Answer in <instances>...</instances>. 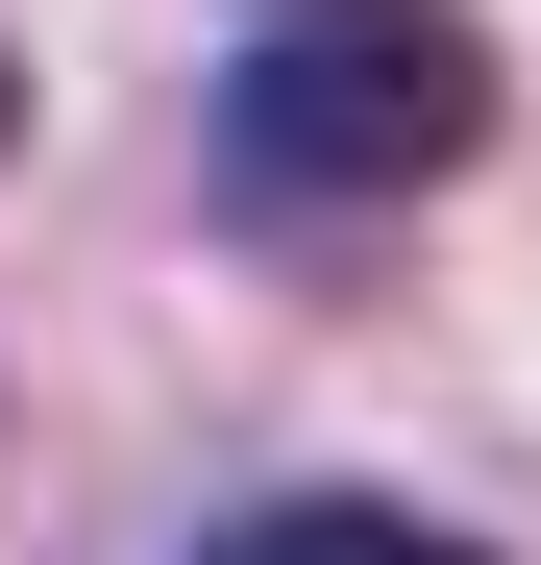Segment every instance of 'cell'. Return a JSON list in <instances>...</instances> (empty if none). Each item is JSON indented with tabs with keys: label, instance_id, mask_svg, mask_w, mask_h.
<instances>
[{
	"label": "cell",
	"instance_id": "1",
	"mask_svg": "<svg viewBox=\"0 0 541 565\" xmlns=\"http://www.w3.org/2000/svg\"><path fill=\"white\" fill-rule=\"evenodd\" d=\"M492 148V25L468 0H270L222 50V198L246 222H394Z\"/></svg>",
	"mask_w": 541,
	"mask_h": 565
},
{
	"label": "cell",
	"instance_id": "2",
	"mask_svg": "<svg viewBox=\"0 0 541 565\" xmlns=\"http://www.w3.org/2000/svg\"><path fill=\"white\" fill-rule=\"evenodd\" d=\"M198 565H492V541H443V516H370V492H270V516H222Z\"/></svg>",
	"mask_w": 541,
	"mask_h": 565
},
{
	"label": "cell",
	"instance_id": "3",
	"mask_svg": "<svg viewBox=\"0 0 541 565\" xmlns=\"http://www.w3.org/2000/svg\"><path fill=\"white\" fill-rule=\"evenodd\" d=\"M0 124H25V50H0Z\"/></svg>",
	"mask_w": 541,
	"mask_h": 565
}]
</instances>
